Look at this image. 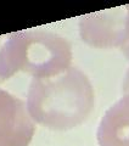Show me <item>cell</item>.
I'll return each instance as SVG.
<instances>
[{
    "label": "cell",
    "mask_w": 129,
    "mask_h": 146,
    "mask_svg": "<svg viewBox=\"0 0 129 146\" xmlns=\"http://www.w3.org/2000/svg\"><path fill=\"white\" fill-rule=\"evenodd\" d=\"M95 105L88 76L76 67L49 78H33L27 95L32 119L53 130H70L90 116Z\"/></svg>",
    "instance_id": "cell-1"
},
{
    "label": "cell",
    "mask_w": 129,
    "mask_h": 146,
    "mask_svg": "<svg viewBox=\"0 0 129 146\" xmlns=\"http://www.w3.org/2000/svg\"><path fill=\"white\" fill-rule=\"evenodd\" d=\"M18 36L20 71L49 78L71 67L72 46L66 38L47 31H21Z\"/></svg>",
    "instance_id": "cell-2"
},
{
    "label": "cell",
    "mask_w": 129,
    "mask_h": 146,
    "mask_svg": "<svg viewBox=\"0 0 129 146\" xmlns=\"http://www.w3.org/2000/svg\"><path fill=\"white\" fill-rule=\"evenodd\" d=\"M127 6L82 16L79 21V33L83 42L90 46L107 49L121 48L126 33Z\"/></svg>",
    "instance_id": "cell-3"
},
{
    "label": "cell",
    "mask_w": 129,
    "mask_h": 146,
    "mask_svg": "<svg viewBox=\"0 0 129 146\" xmlns=\"http://www.w3.org/2000/svg\"><path fill=\"white\" fill-rule=\"evenodd\" d=\"M34 131L35 124L27 105L0 89V146H28Z\"/></svg>",
    "instance_id": "cell-4"
},
{
    "label": "cell",
    "mask_w": 129,
    "mask_h": 146,
    "mask_svg": "<svg viewBox=\"0 0 129 146\" xmlns=\"http://www.w3.org/2000/svg\"><path fill=\"white\" fill-rule=\"evenodd\" d=\"M99 146H129V94L105 112L98 128Z\"/></svg>",
    "instance_id": "cell-5"
},
{
    "label": "cell",
    "mask_w": 129,
    "mask_h": 146,
    "mask_svg": "<svg viewBox=\"0 0 129 146\" xmlns=\"http://www.w3.org/2000/svg\"><path fill=\"white\" fill-rule=\"evenodd\" d=\"M18 32L0 35V83L20 71Z\"/></svg>",
    "instance_id": "cell-6"
},
{
    "label": "cell",
    "mask_w": 129,
    "mask_h": 146,
    "mask_svg": "<svg viewBox=\"0 0 129 146\" xmlns=\"http://www.w3.org/2000/svg\"><path fill=\"white\" fill-rule=\"evenodd\" d=\"M127 6V22H126V33H124L123 43L121 45V51L126 55V57L129 60V5Z\"/></svg>",
    "instance_id": "cell-7"
},
{
    "label": "cell",
    "mask_w": 129,
    "mask_h": 146,
    "mask_svg": "<svg viewBox=\"0 0 129 146\" xmlns=\"http://www.w3.org/2000/svg\"><path fill=\"white\" fill-rule=\"evenodd\" d=\"M123 94L124 95H128L129 94V70L126 74V79H124V83H123Z\"/></svg>",
    "instance_id": "cell-8"
}]
</instances>
